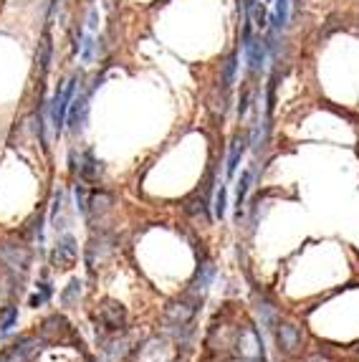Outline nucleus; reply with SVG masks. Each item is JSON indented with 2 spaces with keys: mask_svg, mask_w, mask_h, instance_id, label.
<instances>
[{
  "mask_svg": "<svg viewBox=\"0 0 359 362\" xmlns=\"http://www.w3.org/2000/svg\"><path fill=\"white\" fill-rule=\"evenodd\" d=\"M16 325H18V307H6L0 312V337H8Z\"/></svg>",
  "mask_w": 359,
  "mask_h": 362,
  "instance_id": "f3484780",
  "label": "nucleus"
},
{
  "mask_svg": "<svg viewBox=\"0 0 359 362\" xmlns=\"http://www.w3.org/2000/svg\"><path fill=\"white\" fill-rule=\"evenodd\" d=\"M216 276H218V269H216V264H213V259H210V256H203V259L198 261V269H195L192 281L185 286V294L195 296V299L203 302L205 294H208L210 286H213V281H216Z\"/></svg>",
  "mask_w": 359,
  "mask_h": 362,
  "instance_id": "0eeeda50",
  "label": "nucleus"
},
{
  "mask_svg": "<svg viewBox=\"0 0 359 362\" xmlns=\"http://www.w3.org/2000/svg\"><path fill=\"white\" fill-rule=\"evenodd\" d=\"M91 320H94L99 334H119L126 332V327H129V312L117 299H107L94 309Z\"/></svg>",
  "mask_w": 359,
  "mask_h": 362,
  "instance_id": "f03ea898",
  "label": "nucleus"
},
{
  "mask_svg": "<svg viewBox=\"0 0 359 362\" xmlns=\"http://www.w3.org/2000/svg\"><path fill=\"white\" fill-rule=\"evenodd\" d=\"M43 230H46V213H36V216L30 218L28 223L23 226V238L33 246V243H38V246H43V241H46V235H43Z\"/></svg>",
  "mask_w": 359,
  "mask_h": 362,
  "instance_id": "4468645a",
  "label": "nucleus"
},
{
  "mask_svg": "<svg viewBox=\"0 0 359 362\" xmlns=\"http://www.w3.org/2000/svg\"><path fill=\"white\" fill-rule=\"evenodd\" d=\"M81 296H84V281H81V279H71V281H69V284L61 289L59 302H61V307L73 309V307H78Z\"/></svg>",
  "mask_w": 359,
  "mask_h": 362,
  "instance_id": "2eb2a0df",
  "label": "nucleus"
},
{
  "mask_svg": "<svg viewBox=\"0 0 359 362\" xmlns=\"http://www.w3.org/2000/svg\"><path fill=\"white\" fill-rule=\"evenodd\" d=\"M225 211H228V187L220 185V190L216 193V203H213V213H216V218H225Z\"/></svg>",
  "mask_w": 359,
  "mask_h": 362,
  "instance_id": "aec40b11",
  "label": "nucleus"
},
{
  "mask_svg": "<svg viewBox=\"0 0 359 362\" xmlns=\"http://www.w3.org/2000/svg\"><path fill=\"white\" fill-rule=\"evenodd\" d=\"M51 296H54V289H51V284H46V281H43V284H38L36 294H33L28 299V307H33V309L43 307V304H46L48 299H51Z\"/></svg>",
  "mask_w": 359,
  "mask_h": 362,
  "instance_id": "6ab92c4d",
  "label": "nucleus"
},
{
  "mask_svg": "<svg viewBox=\"0 0 359 362\" xmlns=\"http://www.w3.org/2000/svg\"><path fill=\"white\" fill-rule=\"evenodd\" d=\"M48 261H51V266L59 269V272H69V269H73L76 261H78L76 235L69 233V230H61L59 238H56V243H54V248H51V254H48Z\"/></svg>",
  "mask_w": 359,
  "mask_h": 362,
  "instance_id": "7ed1b4c3",
  "label": "nucleus"
},
{
  "mask_svg": "<svg viewBox=\"0 0 359 362\" xmlns=\"http://www.w3.org/2000/svg\"><path fill=\"white\" fill-rule=\"evenodd\" d=\"M99 347H102V355H104V360H107V362H124L134 350L132 339L126 337L124 332H119V334H99Z\"/></svg>",
  "mask_w": 359,
  "mask_h": 362,
  "instance_id": "9b49d317",
  "label": "nucleus"
},
{
  "mask_svg": "<svg viewBox=\"0 0 359 362\" xmlns=\"http://www.w3.org/2000/svg\"><path fill=\"white\" fill-rule=\"evenodd\" d=\"M208 193H210V185H203V187H198V190H195L185 203H182V213L190 218L192 223H210Z\"/></svg>",
  "mask_w": 359,
  "mask_h": 362,
  "instance_id": "f8f14e48",
  "label": "nucleus"
},
{
  "mask_svg": "<svg viewBox=\"0 0 359 362\" xmlns=\"http://www.w3.org/2000/svg\"><path fill=\"white\" fill-rule=\"evenodd\" d=\"M251 182H253V173L251 170H243V173H240L238 187H235V206H238V211H240V206L246 203L248 190H251Z\"/></svg>",
  "mask_w": 359,
  "mask_h": 362,
  "instance_id": "a211bd4d",
  "label": "nucleus"
},
{
  "mask_svg": "<svg viewBox=\"0 0 359 362\" xmlns=\"http://www.w3.org/2000/svg\"><path fill=\"white\" fill-rule=\"evenodd\" d=\"M86 119H89V97H73L71 107H69L66 127L71 134L84 132Z\"/></svg>",
  "mask_w": 359,
  "mask_h": 362,
  "instance_id": "ddd939ff",
  "label": "nucleus"
},
{
  "mask_svg": "<svg viewBox=\"0 0 359 362\" xmlns=\"http://www.w3.org/2000/svg\"><path fill=\"white\" fill-rule=\"evenodd\" d=\"M114 251H117V238H114V233H107V230L94 233L89 238V243H86V264H89V269L102 266Z\"/></svg>",
  "mask_w": 359,
  "mask_h": 362,
  "instance_id": "6e6552de",
  "label": "nucleus"
},
{
  "mask_svg": "<svg viewBox=\"0 0 359 362\" xmlns=\"http://www.w3.org/2000/svg\"><path fill=\"white\" fill-rule=\"evenodd\" d=\"M73 89H76V81L69 78L66 84L56 91L54 102H51V122H54V132L61 134L66 129V117H69V107L73 102Z\"/></svg>",
  "mask_w": 359,
  "mask_h": 362,
  "instance_id": "1a4fd4ad",
  "label": "nucleus"
},
{
  "mask_svg": "<svg viewBox=\"0 0 359 362\" xmlns=\"http://www.w3.org/2000/svg\"><path fill=\"white\" fill-rule=\"evenodd\" d=\"M69 165H71V173L73 175H78V180L81 182H99L104 175L102 163H99V157H96L91 150H84L81 155H78V165H76V152H71Z\"/></svg>",
  "mask_w": 359,
  "mask_h": 362,
  "instance_id": "9d476101",
  "label": "nucleus"
},
{
  "mask_svg": "<svg viewBox=\"0 0 359 362\" xmlns=\"http://www.w3.org/2000/svg\"><path fill=\"white\" fill-rule=\"evenodd\" d=\"M41 344H46L41 334H23L18 337V342L8 344L6 350L0 352V362H33Z\"/></svg>",
  "mask_w": 359,
  "mask_h": 362,
  "instance_id": "39448f33",
  "label": "nucleus"
},
{
  "mask_svg": "<svg viewBox=\"0 0 359 362\" xmlns=\"http://www.w3.org/2000/svg\"><path fill=\"white\" fill-rule=\"evenodd\" d=\"M273 339H276L278 352H283V355H288V357L299 355L306 342L301 325H296V322H281V320L276 322V327H273Z\"/></svg>",
  "mask_w": 359,
  "mask_h": 362,
  "instance_id": "20e7f679",
  "label": "nucleus"
},
{
  "mask_svg": "<svg viewBox=\"0 0 359 362\" xmlns=\"http://www.w3.org/2000/svg\"><path fill=\"white\" fill-rule=\"evenodd\" d=\"M30 266H33V248L25 238L23 241H0V272L11 281V286H16V291H20V286L25 284Z\"/></svg>",
  "mask_w": 359,
  "mask_h": 362,
  "instance_id": "f257e3e1",
  "label": "nucleus"
},
{
  "mask_svg": "<svg viewBox=\"0 0 359 362\" xmlns=\"http://www.w3.org/2000/svg\"><path fill=\"white\" fill-rule=\"evenodd\" d=\"M248 147H251V139H235L233 145H230V152H228V160H225V175L233 177L235 170H238L240 160H243V155L248 152Z\"/></svg>",
  "mask_w": 359,
  "mask_h": 362,
  "instance_id": "dca6fc26",
  "label": "nucleus"
},
{
  "mask_svg": "<svg viewBox=\"0 0 359 362\" xmlns=\"http://www.w3.org/2000/svg\"><path fill=\"white\" fill-rule=\"evenodd\" d=\"M114 206H117V198H114L112 190H107V187H94L91 193H86V213H84V218L89 221L91 226H94L96 221L102 223L104 218L114 211Z\"/></svg>",
  "mask_w": 359,
  "mask_h": 362,
  "instance_id": "423d86ee",
  "label": "nucleus"
}]
</instances>
